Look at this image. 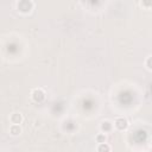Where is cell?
I'll return each mask as SVG.
<instances>
[{
	"label": "cell",
	"instance_id": "obj_1",
	"mask_svg": "<svg viewBox=\"0 0 152 152\" xmlns=\"http://www.w3.org/2000/svg\"><path fill=\"white\" fill-rule=\"evenodd\" d=\"M23 119H24V118H23L21 113H12L11 116H10V121H11L13 125H19V124H21Z\"/></svg>",
	"mask_w": 152,
	"mask_h": 152
},
{
	"label": "cell",
	"instance_id": "obj_2",
	"mask_svg": "<svg viewBox=\"0 0 152 152\" xmlns=\"http://www.w3.org/2000/svg\"><path fill=\"white\" fill-rule=\"evenodd\" d=\"M114 125H115V127L119 128V129H125V128L128 126V122H127V120L124 119V118H116Z\"/></svg>",
	"mask_w": 152,
	"mask_h": 152
},
{
	"label": "cell",
	"instance_id": "obj_3",
	"mask_svg": "<svg viewBox=\"0 0 152 152\" xmlns=\"http://www.w3.org/2000/svg\"><path fill=\"white\" fill-rule=\"evenodd\" d=\"M44 95H45V93H44L43 89H40V88L34 89V90L32 91V97H33V100H36V101H39V100L44 99Z\"/></svg>",
	"mask_w": 152,
	"mask_h": 152
},
{
	"label": "cell",
	"instance_id": "obj_4",
	"mask_svg": "<svg viewBox=\"0 0 152 152\" xmlns=\"http://www.w3.org/2000/svg\"><path fill=\"white\" fill-rule=\"evenodd\" d=\"M20 132H21V127L19 126V125H11V127H10V133L12 134V135H18V134H20Z\"/></svg>",
	"mask_w": 152,
	"mask_h": 152
},
{
	"label": "cell",
	"instance_id": "obj_5",
	"mask_svg": "<svg viewBox=\"0 0 152 152\" xmlns=\"http://www.w3.org/2000/svg\"><path fill=\"white\" fill-rule=\"evenodd\" d=\"M97 152H110V146L107 142L99 144L97 146Z\"/></svg>",
	"mask_w": 152,
	"mask_h": 152
},
{
	"label": "cell",
	"instance_id": "obj_6",
	"mask_svg": "<svg viewBox=\"0 0 152 152\" xmlns=\"http://www.w3.org/2000/svg\"><path fill=\"white\" fill-rule=\"evenodd\" d=\"M96 140H97V142L102 144V142H106L107 137H106V134H104V133H102V134H97V135H96Z\"/></svg>",
	"mask_w": 152,
	"mask_h": 152
},
{
	"label": "cell",
	"instance_id": "obj_7",
	"mask_svg": "<svg viewBox=\"0 0 152 152\" xmlns=\"http://www.w3.org/2000/svg\"><path fill=\"white\" fill-rule=\"evenodd\" d=\"M146 66L152 70V56H150V57L146 59Z\"/></svg>",
	"mask_w": 152,
	"mask_h": 152
}]
</instances>
